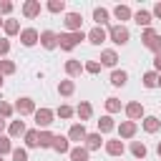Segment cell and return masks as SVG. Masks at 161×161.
<instances>
[{"label":"cell","instance_id":"52a82bcc","mask_svg":"<svg viewBox=\"0 0 161 161\" xmlns=\"http://www.w3.org/2000/svg\"><path fill=\"white\" fill-rule=\"evenodd\" d=\"M103 146H106V153L113 156V158H121L123 151H126V146H123L121 138H108V141H103Z\"/></svg>","mask_w":161,"mask_h":161},{"label":"cell","instance_id":"1f68e13d","mask_svg":"<svg viewBox=\"0 0 161 161\" xmlns=\"http://www.w3.org/2000/svg\"><path fill=\"white\" fill-rule=\"evenodd\" d=\"M23 138H25V148H38V128H28Z\"/></svg>","mask_w":161,"mask_h":161},{"label":"cell","instance_id":"7a4b0ae2","mask_svg":"<svg viewBox=\"0 0 161 161\" xmlns=\"http://www.w3.org/2000/svg\"><path fill=\"white\" fill-rule=\"evenodd\" d=\"M80 40H86V33L83 30H78V33H60L58 35V48L65 50V53H70Z\"/></svg>","mask_w":161,"mask_h":161},{"label":"cell","instance_id":"7402d4cb","mask_svg":"<svg viewBox=\"0 0 161 161\" xmlns=\"http://www.w3.org/2000/svg\"><path fill=\"white\" fill-rule=\"evenodd\" d=\"M93 20H96V25H98V28H103V25H108L111 13H108L106 8H93Z\"/></svg>","mask_w":161,"mask_h":161},{"label":"cell","instance_id":"ffe728a7","mask_svg":"<svg viewBox=\"0 0 161 161\" xmlns=\"http://www.w3.org/2000/svg\"><path fill=\"white\" fill-rule=\"evenodd\" d=\"M133 23H136V25H143V28H151L153 15H151L148 10H136V13H133Z\"/></svg>","mask_w":161,"mask_h":161},{"label":"cell","instance_id":"484cf974","mask_svg":"<svg viewBox=\"0 0 161 161\" xmlns=\"http://www.w3.org/2000/svg\"><path fill=\"white\" fill-rule=\"evenodd\" d=\"M68 156H70V161H88V158H91V153H88L86 146H73V148L68 151Z\"/></svg>","mask_w":161,"mask_h":161},{"label":"cell","instance_id":"681fc988","mask_svg":"<svg viewBox=\"0 0 161 161\" xmlns=\"http://www.w3.org/2000/svg\"><path fill=\"white\" fill-rule=\"evenodd\" d=\"M3 78H5V75H3V73H0V88H3Z\"/></svg>","mask_w":161,"mask_h":161},{"label":"cell","instance_id":"4fadbf2b","mask_svg":"<svg viewBox=\"0 0 161 161\" xmlns=\"http://www.w3.org/2000/svg\"><path fill=\"white\" fill-rule=\"evenodd\" d=\"M86 136H88V131H86V123H73V126L68 128V141H75V143H80V141H86Z\"/></svg>","mask_w":161,"mask_h":161},{"label":"cell","instance_id":"6da1fadb","mask_svg":"<svg viewBox=\"0 0 161 161\" xmlns=\"http://www.w3.org/2000/svg\"><path fill=\"white\" fill-rule=\"evenodd\" d=\"M106 35H108V40H111V43H116V45H126V43L131 40V33H128V28H126V25H121V23H116V25H108Z\"/></svg>","mask_w":161,"mask_h":161},{"label":"cell","instance_id":"bcb514c9","mask_svg":"<svg viewBox=\"0 0 161 161\" xmlns=\"http://www.w3.org/2000/svg\"><path fill=\"white\" fill-rule=\"evenodd\" d=\"M3 131H8V121L5 118H0V136H3Z\"/></svg>","mask_w":161,"mask_h":161},{"label":"cell","instance_id":"ba28073f","mask_svg":"<svg viewBox=\"0 0 161 161\" xmlns=\"http://www.w3.org/2000/svg\"><path fill=\"white\" fill-rule=\"evenodd\" d=\"M20 10H23V15H25L28 20H35V18L40 15V10H43V5H40V0H25Z\"/></svg>","mask_w":161,"mask_h":161},{"label":"cell","instance_id":"74e56055","mask_svg":"<svg viewBox=\"0 0 161 161\" xmlns=\"http://www.w3.org/2000/svg\"><path fill=\"white\" fill-rule=\"evenodd\" d=\"M83 70L91 73V75H98V73H101V63H98V60H86V63H83Z\"/></svg>","mask_w":161,"mask_h":161},{"label":"cell","instance_id":"f6af8a7d","mask_svg":"<svg viewBox=\"0 0 161 161\" xmlns=\"http://www.w3.org/2000/svg\"><path fill=\"white\" fill-rule=\"evenodd\" d=\"M151 15L161 20V3H156V5H153V10H151Z\"/></svg>","mask_w":161,"mask_h":161},{"label":"cell","instance_id":"836d02e7","mask_svg":"<svg viewBox=\"0 0 161 161\" xmlns=\"http://www.w3.org/2000/svg\"><path fill=\"white\" fill-rule=\"evenodd\" d=\"M123 106H121V101L116 98V96H111V98H106V113L111 116V113H118Z\"/></svg>","mask_w":161,"mask_h":161},{"label":"cell","instance_id":"f35d334b","mask_svg":"<svg viewBox=\"0 0 161 161\" xmlns=\"http://www.w3.org/2000/svg\"><path fill=\"white\" fill-rule=\"evenodd\" d=\"M13 113H15V108H13L8 101H0V118H5V121H8Z\"/></svg>","mask_w":161,"mask_h":161},{"label":"cell","instance_id":"cb8c5ba5","mask_svg":"<svg viewBox=\"0 0 161 161\" xmlns=\"http://www.w3.org/2000/svg\"><path fill=\"white\" fill-rule=\"evenodd\" d=\"M111 131H116V121H113V116H101V121H98V133H111Z\"/></svg>","mask_w":161,"mask_h":161},{"label":"cell","instance_id":"2e32d148","mask_svg":"<svg viewBox=\"0 0 161 161\" xmlns=\"http://www.w3.org/2000/svg\"><path fill=\"white\" fill-rule=\"evenodd\" d=\"M141 128H143L146 133H156V131L161 128V118H158V116H143V118H141Z\"/></svg>","mask_w":161,"mask_h":161},{"label":"cell","instance_id":"9c48e42d","mask_svg":"<svg viewBox=\"0 0 161 161\" xmlns=\"http://www.w3.org/2000/svg\"><path fill=\"white\" fill-rule=\"evenodd\" d=\"M38 43H40L45 50H55V48H58V33H53V30H43L40 38H38Z\"/></svg>","mask_w":161,"mask_h":161},{"label":"cell","instance_id":"e0dca14e","mask_svg":"<svg viewBox=\"0 0 161 161\" xmlns=\"http://www.w3.org/2000/svg\"><path fill=\"white\" fill-rule=\"evenodd\" d=\"M25 131H28V128H25V121H20V118L8 123V138H10V141L18 138V136H25Z\"/></svg>","mask_w":161,"mask_h":161},{"label":"cell","instance_id":"9a60e30c","mask_svg":"<svg viewBox=\"0 0 161 161\" xmlns=\"http://www.w3.org/2000/svg\"><path fill=\"white\" fill-rule=\"evenodd\" d=\"M86 40H88V43H93V45H101V43H106V40H108V35H106V30H103V28H98V25H96V28H91V30L86 33Z\"/></svg>","mask_w":161,"mask_h":161},{"label":"cell","instance_id":"5b68a950","mask_svg":"<svg viewBox=\"0 0 161 161\" xmlns=\"http://www.w3.org/2000/svg\"><path fill=\"white\" fill-rule=\"evenodd\" d=\"M15 111H18V116L23 118V116H33L35 113V101L30 98V96H23V98H18L15 101V106H13Z\"/></svg>","mask_w":161,"mask_h":161},{"label":"cell","instance_id":"7dc6e473","mask_svg":"<svg viewBox=\"0 0 161 161\" xmlns=\"http://www.w3.org/2000/svg\"><path fill=\"white\" fill-rule=\"evenodd\" d=\"M156 153H158V156H161V141H158V146H156Z\"/></svg>","mask_w":161,"mask_h":161},{"label":"cell","instance_id":"44dd1931","mask_svg":"<svg viewBox=\"0 0 161 161\" xmlns=\"http://www.w3.org/2000/svg\"><path fill=\"white\" fill-rule=\"evenodd\" d=\"M3 30H5V38L20 35V23H18L15 18H5V23H3Z\"/></svg>","mask_w":161,"mask_h":161},{"label":"cell","instance_id":"d6a6232c","mask_svg":"<svg viewBox=\"0 0 161 161\" xmlns=\"http://www.w3.org/2000/svg\"><path fill=\"white\" fill-rule=\"evenodd\" d=\"M131 153H133L136 158H141V161H143V158H146V153H148V148H146V143H143V141H133V143H131Z\"/></svg>","mask_w":161,"mask_h":161},{"label":"cell","instance_id":"30bf717a","mask_svg":"<svg viewBox=\"0 0 161 161\" xmlns=\"http://www.w3.org/2000/svg\"><path fill=\"white\" fill-rule=\"evenodd\" d=\"M38 38H40V33H38L35 28H23V30H20V43H23L25 48H33V45L38 43Z\"/></svg>","mask_w":161,"mask_h":161},{"label":"cell","instance_id":"b9f144b4","mask_svg":"<svg viewBox=\"0 0 161 161\" xmlns=\"http://www.w3.org/2000/svg\"><path fill=\"white\" fill-rule=\"evenodd\" d=\"M13 8H15V5H13L10 0H0V15H10Z\"/></svg>","mask_w":161,"mask_h":161},{"label":"cell","instance_id":"d6986e66","mask_svg":"<svg viewBox=\"0 0 161 161\" xmlns=\"http://www.w3.org/2000/svg\"><path fill=\"white\" fill-rule=\"evenodd\" d=\"M75 116L80 118V123H86V121H91V116H93V106H91L88 101H80V103L75 106Z\"/></svg>","mask_w":161,"mask_h":161},{"label":"cell","instance_id":"5bb4252c","mask_svg":"<svg viewBox=\"0 0 161 161\" xmlns=\"http://www.w3.org/2000/svg\"><path fill=\"white\" fill-rule=\"evenodd\" d=\"M65 28H68V33H78L80 30V25H83V18H80V13H65Z\"/></svg>","mask_w":161,"mask_h":161},{"label":"cell","instance_id":"4316f807","mask_svg":"<svg viewBox=\"0 0 161 161\" xmlns=\"http://www.w3.org/2000/svg\"><path fill=\"white\" fill-rule=\"evenodd\" d=\"M113 15H116V20H121V25H123V20H131V18H133V10H131L128 5H116V8H113Z\"/></svg>","mask_w":161,"mask_h":161},{"label":"cell","instance_id":"d4e9b609","mask_svg":"<svg viewBox=\"0 0 161 161\" xmlns=\"http://www.w3.org/2000/svg\"><path fill=\"white\" fill-rule=\"evenodd\" d=\"M101 143H103L101 133H88V136H86V141H83V146L88 148V153H91V151H98V148H101Z\"/></svg>","mask_w":161,"mask_h":161},{"label":"cell","instance_id":"ee69618b","mask_svg":"<svg viewBox=\"0 0 161 161\" xmlns=\"http://www.w3.org/2000/svg\"><path fill=\"white\" fill-rule=\"evenodd\" d=\"M153 70L161 75V55H153Z\"/></svg>","mask_w":161,"mask_h":161},{"label":"cell","instance_id":"4dcf8cb0","mask_svg":"<svg viewBox=\"0 0 161 161\" xmlns=\"http://www.w3.org/2000/svg\"><path fill=\"white\" fill-rule=\"evenodd\" d=\"M55 116H58V118H63V121H68V118H73V116H75V108H73V106H68V103H60V106H58V111H55Z\"/></svg>","mask_w":161,"mask_h":161},{"label":"cell","instance_id":"ab89813d","mask_svg":"<svg viewBox=\"0 0 161 161\" xmlns=\"http://www.w3.org/2000/svg\"><path fill=\"white\" fill-rule=\"evenodd\" d=\"M10 156H13V161H28V148H15L13 146Z\"/></svg>","mask_w":161,"mask_h":161},{"label":"cell","instance_id":"277c9868","mask_svg":"<svg viewBox=\"0 0 161 161\" xmlns=\"http://www.w3.org/2000/svg\"><path fill=\"white\" fill-rule=\"evenodd\" d=\"M33 118H35V126H38V131H45V128L53 123V118H55V111H50V108H35Z\"/></svg>","mask_w":161,"mask_h":161},{"label":"cell","instance_id":"c3c4849f","mask_svg":"<svg viewBox=\"0 0 161 161\" xmlns=\"http://www.w3.org/2000/svg\"><path fill=\"white\" fill-rule=\"evenodd\" d=\"M156 88H161V75H158V80H156Z\"/></svg>","mask_w":161,"mask_h":161},{"label":"cell","instance_id":"f907efd6","mask_svg":"<svg viewBox=\"0 0 161 161\" xmlns=\"http://www.w3.org/2000/svg\"><path fill=\"white\" fill-rule=\"evenodd\" d=\"M3 23H5V20H3V18H0V28H3Z\"/></svg>","mask_w":161,"mask_h":161},{"label":"cell","instance_id":"83f0119b","mask_svg":"<svg viewBox=\"0 0 161 161\" xmlns=\"http://www.w3.org/2000/svg\"><path fill=\"white\" fill-rule=\"evenodd\" d=\"M126 83H128V73H126V70H118V68H113V73H111V86L121 88V86H126Z\"/></svg>","mask_w":161,"mask_h":161},{"label":"cell","instance_id":"ac0fdd59","mask_svg":"<svg viewBox=\"0 0 161 161\" xmlns=\"http://www.w3.org/2000/svg\"><path fill=\"white\" fill-rule=\"evenodd\" d=\"M50 148H53V151H58V153H68V151H70V141H68V136H60V133H55V136H53V143H50Z\"/></svg>","mask_w":161,"mask_h":161},{"label":"cell","instance_id":"8992f818","mask_svg":"<svg viewBox=\"0 0 161 161\" xmlns=\"http://www.w3.org/2000/svg\"><path fill=\"white\" fill-rule=\"evenodd\" d=\"M116 131H118V138H121V141H123V138H133L136 131H138V123H136V121H121V123L116 126Z\"/></svg>","mask_w":161,"mask_h":161},{"label":"cell","instance_id":"3957f363","mask_svg":"<svg viewBox=\"0 0 161 161\" xmlns=\"http://www.w3.org/2000/svg\"><path fill=\"white\" fill-rule=\"evenodd\" d=\"M141 40H143V48H148L153 55H161V35H158L153 28H143Z\"/></svg>","mask_w":161,"mask_h":161},{"label":"cell","instance_id":"7c38bea8","mask_svg":"<svg viewBox=\"0 0 161 161\" xmlns=\"http://www.w3.org/2000/svg\"><path fill=\"white\" fill-rule=\"evenodd\" d=\"M123 111H126L128 121H138V118H143V106H141V101H131V103H126Z\"/></svg>","mask_w":161,"mask_h":161},{"label":"cell","instance_id":"816d5d0a","mask_svg":"<svg viewBox=\"0 0 161 161\" xmlns=\"http://www.w3.org/2000/svg\"><path fill=\"white\" fill-rule=\"evenodd\" d=\"M0 161H5V158H3V156H0Z\"/></svg>","mask_w":161,"mask_h":161},{"label":"cell","instance_id":"f1b7e54d","mask_svg":"<svg viewBox=\"0 0 161 161\" xmlns=\"http://www.w3.org/2000/svg\"><path fill=\"white\" fill-rule=\"evenodd\" d=\"M58 93H60V96H65V98H68V96H73V93H75V83H73L70 78L60 80V83H58Z\"/></svg>","mask_w":161,"mask_h":161},{"label":"cell","instance_id":"d590c367","mask_svg":"<svg viewBox=\"0 0 161 161\" xmlns=\"http://www.w3.org/2000/svg\"><path fill=\"white\" fill-rule=\"evenodd\" d=\"M156 80H158L156 70H146L143 73V88H156Z\"/></svg>","mask_w":161,"mask_h":161},{"label":"cell","instance_id":"60d3db41","mask_svg":"<svg viewBox=\"0 0 161 161\" xmlns=\"http://www.w3.org/2000/svg\"><path fill=\"white\" fill-rule=\"evenodd\" d=\"M13 151V141L8 138V136H0V156H5V153H10Z\"/></svg>","mask_w":161,"mask_h":161},{"label":"cell","instance_id":"f546056e","mask_svg":"<svg viewBox=\"0 0 161 161\" xmlns=\"http://www.w3.org/2000/svg\"><path fill=\"white\" fill-rule=\"evenodd\" d=\"M53 136H55V133H53V131H48V128H45V131H38V146H40V148H50Z\"/></svg>","mask_w":161,"mask_h":161},{"label":"cell","instance_id":"8fae6325","mask_svg":"<svg viewBox=\"0 0 161 161\" xmlns=\"http://www.w3.org/2000/svg\"><path fill=\"white\" fill-rule=\"evenodd\" d=\"M98 63H101V68H103V65H106V68H116V63H118V53H116L113 48H106V50H101Z\"/></svg>","mask_w":161,"mask_h":161},{"label":"cell","instance_id":"603a6c76","mask_svg":"<svg viewBox=\"0 0 161 161\" xmlns=\"http://www.w3.org/2000/svg\"><path fill=\"white\" fill-rule=\"evenodd\" d=\"M65 73H68V78H75V75H80V73H83V63H80V60H75V58L65 60Z\"/></svg>","mask_w":161,"mask_h":161},{"label":"cell","instance_id":"e575fe53","mask_svg":"<svg viewBox=\"0 0 161 161\" xmlns=\"http://www.w3.org/2000/svg\"><path fill=\"white\" fill-rule=\"evenodd\" d=\"M15 70H18V65H15L13 60H5V58H0V73H3V75H13Z\"/></svg>","mask_w":161,"mask_h":161},{"label":"cell","instance_id":"8d00e7d4","mask_svg":"<svg viewBox=\"0 0 161 161\" xmlns=\"http://www.w3.org/2000/svg\"><path fill=\"white\" fill-rule=\"evenodd\" d=\"M45 8H48L50 13H65V0H48Z\"/></svg>","mask_w":161,"mask_h":161},{"label":"cell","instance_id":"7bdbcfd3","mask_svg":"<svg viewBox=\"0 0 161 161\" xmlns=\"http://www.w3.org/2000/svg\"><path fill=\"white\" fill-rule=\"evenodd\" d=\"M10 53V40L8 38H0V58H5Z\"/></svg>","mask_w":161,"mask_h":161}]
</instances>
